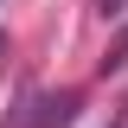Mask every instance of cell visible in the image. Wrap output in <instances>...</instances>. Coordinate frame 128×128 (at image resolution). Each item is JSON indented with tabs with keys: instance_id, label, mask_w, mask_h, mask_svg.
I'll return each instance as SVG.
<instances>
[{
	"instance_id": "cell-1",
	"label": "cell",
	"mask_w": 128,
	"mask_h": 128,
	"mask_svg": "<svg viewBox=\"0 0 128 128\" xmlns=\"http://www.w3.org/2000/svg\"><path fill=\"white\" fill-rule=\"evenodd\" d=\"M122 64H128V26H122V32H115V45H109V51H102V70H122Z\"/></svg>"
},
{
	"instance_id": "cell-2",
	"label": "cell",
	"mask_w": 128,
	"mask_h": 128,
	"mask_svg": "<svg viewBox=\"0 0 128 128\" xmlns=\"http://www.w3.org/2000/svg\"><path fill=\"white\" fill-rule=\"evenodd\" d=\"M102 128H122V109H109V122H102Z\"/></svg>"
}]
</instances>
